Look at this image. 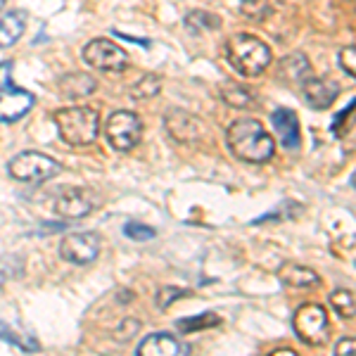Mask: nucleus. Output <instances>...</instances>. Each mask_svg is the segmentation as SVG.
<instances>
[{
  "instance_id": "obj_1",
  "label": "nucleus",
  "mask_w": 356,
  "mask_h": 356,
  "mask_svg": "<svg viewBox=\"0 0 356 356\" xmlns=\"http://www.w3.org/2000/svg\"><path fill=\"white\" fill-rule=\"evenodd\" d=\"M226 145L240 162L264 164L273 157L275 143L257 119H238L228 126Z\"/></svg>"
},
{
  "instance_id": "obj_2",
  "label": "nucleus",
  "mask_w": 356,
  "mask_h": 356,
  "mask_svg": "<svg viewBox=\"0 0 356 356\" xmlns=\"http://www.w3.org/2000/svg\"><path fill=\"white\" fill-rule=\"evenodd\" d=\"M226 57L240 76L254 79L264 74L271 65V48L254 33H235L226 41Z\"/></svg>"
},
{
  "instance_id": "obj_3",
  "label": "nucleus",
  "mask_w": 356,
  "mask_h": 356,
  "mask_svg": "<svg viewBox=\"0 0 356 356\" xmlns=\"http://www.w3.org/2000/svg\"><path fill=\"white\" fill-rule=\"evenodd\" d=\"M55 124L67 145H90L100 131V117L93 107H65L55 114Z\"/></svg>"
},
{
  "instance_id": "obj_4",
  "label": "nucleus",
  "mask_w": 356,
  "mask_h": 356,
  "mask_svg": "<svg viewBox=\"0 0 356 356\" xmlns=\"http://www.w3.org/2000/svg\"><path fill=\"white\" fill-rule=\"evenodd\" d=\"M33 107V93L13 81V62H0V122H19Z\"/></svg>"
},
{
  "instance_id": "obj_5",
  "label": "nucleus",
  "mask_w": 356,
  "mask_h": 356,
  "mask_svg": "<svg viewBox=\"0 0 356 356\" xmlns=\"http://www.w3.org/2000/svg\"><path fill=\"white\" fill-rule=\"evenodd\" d=\"M295 335L309 347H323L330 337V321L328 312L321 304H302L292 318Z\"/></svg>"
},
{
  "instance_id": "obj_6",
  "label": "nucleus",
  "mask_w": 356,
  "mask_h": 356,
  "mask_svg": "<svg viewBox=\"0 0 356 356\" xmlns=\"http://www.w3.org/2000/svg\"><path fill=\"white\" fill-rule=\"evenodd\" d=\"M8 171H10V176L22 183H43V181H48V178H53L55 174H60V164L43 152L26 150L10 159Z\"/></svg>"
},
{
  "instance_id": "obj_7",
  "label": "nucleus",
  "mask_w": 356,
  "mask_h": 356,
  "mask_svg": "<svg viewBox=\"0 0 356 356\" xmlns=\"http://www.w3.org/2000/svg\"><path fill=\"white\" fill-rule=\"evenodd\" d=\"M105 136L110 145L119 152H129L140 143L143 138V122L136 112L119 110L112 112L105 124Z\"/></svg>"
},
{
  "instance_id": "obj_8",
  "label": "nucleus",
  "mask_w": 356,
  "mask_h": 356,
  "mask_svg": "<svg viewBox=\"0 0 356 356\" xmlns=\"http://www.w3.org/2000/svg\"><path fill=\"white\" fill-rule=\"evenodd\" d=\"M83 60L100 72H124L129 67V55L117 43L107 38H93L83 48Z\"/></svg>"
},
{
  "instance_id": "obj_9",
  "label": "nucleus",
  "mask_w": 356,
  "mask_h": 356,
  "mask_svg": "<svg viewBox=\"0 0 356 356\" xmlns=\"http://www.w3.org/2000/svg\"><path fill=\"white\" fill-rule=\"evenodd\" d=\"M164 129L176 143H197L207 138V126L202 119L178 107L164 112Z\"/></svg>"
},
{
  "instance_id": "obj_10",
  "label": "nucleus",
  "mask_w": 356,
  "mask_h": 356,
  "mask_svg": "<svg viewBox=\"0 0 356 356\" xmlns=\"http://www.w3.org/2000/svg\"><path fill=\"white\" fill-rule=\"evenodd\" d=\"M100 254V238L95 233H72L65 235L60 243V257L69 264H90Z\"/></svg>"
},
{
  "instance_id": "obj_11",
  "label": "nucleus",
  "mask_w": 356,
  "mask_h": 356,
  "mask_svg": "<svg viewBox=\"0 0 356 356\" xmlns=\"http://www.w3.org/2000/svg\"><path fill=\"white\" fill-rule=\"evenodd\" d=\"M95 209V195L88 188H62L55 195V211L65 219H83Z\"/></svg>"
},
{
  "instance_id": "obj_12",
  "label": "nucleus",
  "mask_w": 356,
  "mask_h": 356,
  "mask_svg": "<svg viewBox=\"0 0 356 356\" xmlns=\"http://www.w3.org/2000/svg\"><path fill=\"white\" fill-rule=\"evenodd\" d=\"M138 356H191V347L171 332H154L138 344Z\"/></svg>"
},
{
  "instance_id": "obj_13",
  "label": "nucleus",
  "mask_w": 356,
  "mask_h": 356,
  "mask_svg": "<svg viewBox=\"0 0 356 356\" xmlns=\"http://www.w3.org/2000/svg\"><path fill=\"white\" fill-rule=\"evenodd\" d=\"M271 122L285 150H297V147L302 145V131H300V122H297L295 112L280 107V110H275L271 114Z\"/></svg>"
},
{
  "instance_id": "obj_14",
  "label": "nucleus",
  "mask_w": 356,
  "mask_h": 356,
  "mask_svg": "<svg viewBox=\"0 0 356 356\" xmlns=\"http://www.w3.org/2000/svg\"><path fill=\"white\" fill-rule=\"evenodd\" d=\"M302 93L314 110H328L340 95V88L332 81H325V79L309 76L307 81H302Z\"/></svg>"
},
{
  "instance_id": "obj_15",
  "label": "nucleus",
  "mask_w": 356,
  "mask_h": 356,
  "mask_svg": "<svg viewBox=\"0 0 356 356\" xmlns=\"http://www.w3.org/2000/svg\"><path fill=\"white\" fill-rule=\"evenodd\" d=\"M278 278L283 280L288 288H302V290H312L321 285V275L309 266H302V264H285L280 266Z\"/></svg>"
},
{
  "instance_id": "obj_16",
  "label": "nucleus",
  "mask_w": 356,
  "mask_h": 356,
  "mask_svg": "<svg viewBox=\"0 0 356 356\" xmlns=\"http://www.w3.org/2000/svg\"><path fill=\"white\" fill-rule=\"evenodd\" d=\"M26 29V13L24 10H13L0 17V48H13V45L24 36Z\"/></svg>"
},
{
  "instance_id": "obj_17",
  "label": "nucleus",
  "mask_w": 356,
  "mask_h": 356,
  "mask_svg": "<svg viewBox=\"0 0 356 356\" xmlns=\"http://www.w3.org/2000/svg\"><path fill=\"white\" fill-rule=\"evenodd\" d=\"M60 93L69 97V100H79V97H86L90 95L93 90L97 88V81L90 74H83V72H72L67 76L60 79Z\"/></svg>"
},
{
  "instance_id": "obj_18",
  "label": "nucleus",
  "mask_w": 356,
  "mask_h": 356,
  "mask_svg": "<svg viewBox=\"0 0 356 356\" xmlns=\"http://www.w3.org/2000/svg\"><path fill=\"white\" fill-rule=\"evenodd\" d=\"M221 97L226 105L235 107V110H247V107L254 105V93H252L250 88H245V86L233 83V81L221 86Z\"/></svg>"
},
{
  "instance_id": "obj_19",
  "label": "nucleus",
  "mask_w": 356,
  "mask_h": 356,
  "mask_svg": "<svg viewBox=\"0 0 356 356\" xmlns=\"http://www.w3.org/2000/svg\"><path fill=\"white\" fill-rule=\"evenodd\" d=\"M186 26L193 33H202V31H214L221 26V17L214 13H207V10H195L186 17Z\"/></svg>"
},
{
  "instance_id": "obj_20",
  "label": "nucleus",
  "mask_w": 356,
  "mask_h": 356,
  "mask_svg": "<svg viewBox=\"0 0 356 356\" xmlns=\"http://www.w3.org/2000/svg\"><path fill=\"white\" fill-rule=\"evenodd\" d=\"M278 8V0H243V13L247 19H254V22H261L266 17H271Z\"/></svg>"
},
{
  "instance_id": "obj_21",
  "label": "nucleus",
  "mask_w": 356,
  "mask_h": 356,
  "mask_svg": "<svg viewBox=\"0 0 356 356\" xmlns=\"http://www.w3.org/2000/svg\"><path fill=\"white\" fill-rule=\"evenodd\" d=\"M330 307L335 309L340 318H354L356 316V297L349 290H332L330 292Z\"/></svg>"
},
{
  "instance_id": "obj_22",
  "label": "nucleus",
  "mask_w": 356,
  "mask_h": 356,
  "mask_svg": "<svg viewBox=\"0 0 356 356\" xmlns=\"http://www.w3.org/2000/svg\"><path fill=\"white\" fill-rule=\"evenodd\" d=\"M162 90V79L157 74H147L138 81L134 88H131V97L134 100H152L154 95Z\"/></svg>"
},
{
  "instance_id": "obj_23",
  "label": "nucleus",
  "mask_w": 356,
  "mask_h": 356,
  "mask_svg": "<svg viewBox=\"0 0 356 356\" xmlns=\"http://www.w3.org/2000/svg\"><path fill=\"white\" fill-rule=\"evenodd\" d=\"M221 318L216 314H200V316H193V318H181L176 323V328L181 332H197V330H209L211 325H219Z\"/></svg>"
},
{
  "instance_id": "obj_24",
  "label": "nucleus",
  "mask_w": 356,
  "mask_h": 356,
  "mask_svg": "<svg viewBox=\"0 0 356 356\" xmlns=\"http://www.w3.org/2000/svg\"><path fill=\"white\" fill-rule=\"evenodd\" d=\"M283 74H288L290 79L302 83L312 76V67H309V60L304 55H290L288 60H283Z\"/></svg>"
},
{
  "instance_id": "obj_25",
  "label": "nucleus",
  "mask_w": 356,
  "mask_h": 356,
  "mask_svg": "<svg viewBox=\"0 0 356 356\" xmlns=\"http://www.w3.org/2000/svg\"><path fill=\"white\" fill-rule=\"evenodd\" d=\"M354 124H356V97L349 102L347 107H344L340 114H337L335 119H332V134L344 136L349 129H354Z\"/></svg>"
},
{
  "instance_id": "obj_26",
  "label": "nucleus",
  "mask_w": 356,
  "mask_h": 356,
  "mask_svg": "<svg viewBox=\"0 0 356 356\" xmlns=\"http://www.w3.org/2000/svg\"><path fill=\"white\" fill-rule=\"evenodd\" d=\"M0 340L15 344V347L24 349V352H38V342L33 340V337H22V335H17V332H13V328H10L8 323H0Z\"/></svg>"
},
{
  "instance_id": "obj_27",
  "label": "nucleus",
  "mask_w": 356,
  "mask_h": 356,
  "mask_svg": "<svg viewBox=\"0 0 356 356\" xmlns=\"http://www.w3.org/2000/svg\"><path fill=\"white\" fill-rule=\"evenodd\" d=\"M337 65H340L342 72H347L349 76L356 79V45H344L337 53Z\"/></svg>"
},
{
  "instance_id": "obj_28",
  "label": "nucleus",
  "mask_w": 356,
  "mask_h": 356,
  "mask_svg": "<svg viewBox=\"0 0 356 356\" xmlns=\"http://www.w3.org/2000/svg\"><path fill=\"white\" fill-rule=\"evenodd\" d=\"M188 295H191V292L183 288H162L157 292V309H169L176 300H183V297H188Z\"/></svg>"
},
{
  "instance_id": "obj_29",
  "label": "nucleus",
  "mask_w": 356,
  "mask_h": 356,
  "mask_svg": "<svg viewBox=\"0 0 356 356\" xmlns=\"http://www.w3.org/2000/svg\"><path fill=\"white\" fill-rule=\"evenodd\" d=\"M124 233H126V238H131V240H150V238H154V228L143 226V223H138V221L126 223Z\"/></svg>"
},
{
  "instance_id": "obj_30",
  "label": "nucleus",
  "mask_w": 356,
  "mask_h": 356,
  "mask_svg": "<svg viewBox=\"0 0 356 356\" xmlns=\"http://www.w3.org/2000/svg\"><path fill=\"white\" fill-rule=\"evenodd\" d=\"M332 356H356V337H344L337 342Z\"/></svg>"
},
{
  "instance_id": "obj_31",
  "label": "nucleus",
  "mask_w": 356,
  "mask_h": 356,
  "mask_svg": "<svg viewBox=\"0 0 356 356\" xmlns=\"http://www.w3.org/2000/svg\"><path fill=\"white\" fill-rule=\"evenodd\" d=\"M140 328V323L138 321H134V318H126L122 325H119V330H124V332H119V340H129L131 335H136V330Z\"/></svg>"
},
{
  "instance_id": "obj_32",
  "label": "nucleus",
  "mask_w": 356,
  "mask_h": 356,
  "mask_svg": "<svg viewBox=\"0 0 356 356\" xmlns=\"http://www.w3.org/2000/svg\"><path fill=\"white\" fill-rule=\"evenodd\" d=\"M114 36L124 38V41H134V43H140L143 48H150V45H152V41H147V38H134V36H129V33H122V31H114Z\"/></svg>"
},
{
  "instance_id": "obj_33",
  "label": "nucleus",
  "mask_w": 356,
  "mask_h": 356,
  "mask_svg": "<svg viewBox=\"0 0 356 356\" xmlns=\"http://www.w3.org/2000/svg\"><path fill=\"white\" fill-rule=\"evenodd\" d=\"M264 356H300V354H297L295 349H290V347H278V349H273V352H268Z\"/></svg>"
},
{
  "instance_id": "obj_34",
  "label": "nucleus",
  "mask_w": 356,
  "mask_h": 356,
  "mask_svg": "<svg viewBox=\"0 0 356 356\" xmlns=\"http://www.w3.org/2000/svg\"><path fill=\"white\" fill-rule=\"evenodd\" d=\"M352 186L356 188V171H354V174H352Z\"/></svg>"
},
{
  "instance_id": "obj_35",
  "label": "nucleus",
  "mask_w": 356,
  "mask_h": 356,
  "mask_svg": "<svg viewBox=\"0 0 356 356\" xmlns=\"http://www.w3.org/2000/svg\"><path fill=\"white\" fill-rule=\"evenodd\" d=\"M5 3H8V0H0V10H3V8H5Z\"/></svg>"
}]
</instances>
